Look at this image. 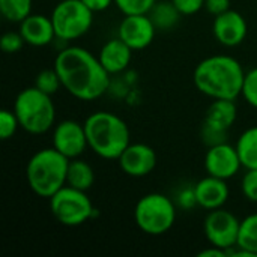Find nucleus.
I'll list each match as a JSON object with an SVG mask.
<instances>
[{"mask_svg": "<svg viewBox=\"0 0 257 257\" xmlns=\"http://www.w3.org/2000/svg\"><path fill=\"white\" fill-rule=\"evenodd\" d=\"M53 66L60 77L62 87L80 101L98 99L110 87V74L98 56L83 47L69 45L60 50Z\"/></svg>", "mask_w": 257, "mask_h": 257, "instance_id": "obj_1", "label": "nucleus"}, {"mask_svg": "<svg viewBox=\"0 0 257 257\" xmlns=\"http://www.w3.org/2000/svg\"><path fill=\"white\" fill-rule=\"evenodd\" d=\"M245 71L232 56L215 54L197 63L193 72L196 89L212 99H236L242 93Z\"/></svg>", "mask_w": 257, "mask_h": 257, "instance_id": "obj_2", "label": "nucleus"}, {"mask_svg": "<svg viewBox=\"0 0 257 257\" xmlns=\"http://www.w3.org/2000/svg\"><path fill=\"white\" fill-rule=\"evenodd\" d=\"M83 123L89 149L102 160H117L131 143L126 122L114 113L95 111Z\"/></svg>", "mask_w": 257, "mask_h": 257, "instance_id": "obj_3", "label": "nucleus"}, {"mask_svg": "<svg viewBox=\"0 0 257 257\" xmlns=\"http://www.w3.org/2000/svg\"><path fill=\"white\" fill-rule=\"evenodd\" d=\"M69 158L51 148L35 152L26 166V181L29 188L39 197L50 199L66 185Z\"/></svg>", "mask_w": 257, "mask_h": 257, "instance_id": "obj_4", "label": "nucleus"}, {"mask_svg": "<svg viewBox=\"0 0 257 257\" xmlns=\"http://www.w3.org/2000/svg\"><path fill=\"white\" fill-rule=\"evenodd\" d=\"M14 113L20 128L33 136H41L56 125V107L51 95L39 90L36 86L23 89L14 102Z\"/></svg>", "mask_w": 257, "mask_h": 257, "instance_id": "obj_5", "label": "nucleus"}, {"mask_svg": "<svg viewBox=\"0 0 257 257\" xmlns=\"http://www.w3.org/2000/svg\"><path fill=\"white\" fill-rule=\"evenodd\" d=\"M137 227L151 236L167 233L176 221V205L163 193H149L139 199L134 208Z\"/></svg>", "mask_w": 257, "mask_h": 257, "instance_id": "obj_6", "label": "nucleus"}, {"mask_svg": "<svg viewBox=\"0 0 257 257\" xmlns=\"http://www.w3.org/2000/svg\"><path fill=\"white\" fill-rule=\"evenodd\" d=\"M50 209L56 221L66 227H77L95 217L96 209L87 191L65 185L50 199Z\"/></svg>", "mask_w": 257, "mask_h": 257, "instance_id": "obj_7", "label": "nucleus"}, {"mask_svg": "<svg viewBox=\"0 0 257 257\" xmlns=\"http://www.w3.org/2000/svg\"><path fill=\"white\" fill-rule=\"evenodd\" d=\"M93 14L81 0H59L50 15L56 38L69 42L84 36L93 24Z\"/></svg>", "mask_w": 257, "mask_h": 257, "instance_id": "obj_8", "label": "nucleus"}, {"mask_svg": "<svg viewBox=\"0 0 257 257\" xmlns=\"http://www.w3.org/2000/svg\"><path fill=\"white\" fill-rule=\"evenodd\" d=\"M238 117V108L233 99H214L200 126V140L208 148L226 143L227 134Z\"/></svg>", "mask_w": 257, "mask_h": 257, "instance_id": "obj_9", "label": "nucleus"}, {"mask_svg": "<svg viewBox=\"0 0 257 257\" xmlns=\"http://www.w3.org/2000/svg\"><path fill=\"white\" fill-rule=\"evenodd\" d=\"M241 220L224 208L208 211L203 221V233L211 245L230 250L236 247Z\"/></svg>", "mask_w": 257, "mask_h": 257, "instance_id": "obj_10", "label": "nucleus"}, {"mask_svg": "<svg viewBox=\"0 0 257 257\" xmlns=\"http://www.w3.org/2000/svg\"><path fill=\"white\" fill-rule=\"evenodd\" d=\"M51 143V146L60 154H63L66 158H80L84 151L89 149L84 123H80L72 119L60 120L54 125Z\"/></svg>", "mask_w": 257, "mask_h": 257, "instance_id": "obj_11", "label": "nucleus"}, {"mask_svg": "<svg viewBox=\"0 0 257 257\" xmlns=\"http://www.w3.org/2000/svg\"><path fill=\"white\" fill-rule=\"evenodd\" d=\"M242 167L236 146L230 143H220L208 148L205 154V170L208 175L220 179L235 178Z\"/></svg>", "mask_w": 257, "mask_h": 257, "instance_id": "obj_12", "label": "nucleus"}, {"mask_svg": "<svg viewBox=\"0 0 257 257\" xmlns=\"http://www.w3.org/2000/svg\"><path fill=\"white\" fill-rule=\"evenodd\" d=\"M157 32L158 30L148 14L125 15L117 27V36L134 51L148 48Z\"/></svg>", "mask_w": 257, "mask_h": 257, "instance_id": "obj_13", "label": "nucleus"}, {"mask_svg": "<svg viewBox=\"0 0 257 257\" xmlns=\"http://www.w3.org/2000/svg\"><path fill=\"white\" fill-rule=\"evenodd\" d=\"M120 170L131 178H145L154 172L158 163L154 148L145 143H130L117 158Z\"/></svg>", "mask_w": 257, "mask_h": 257, "instance_id": "obj_14", "label": "nucleus"}, {"mask_svg": "<svg viewBox=\"0 0 257 257\" xmlns=\"http://www.w3.org/2000/svg\"><path fill=\"white\" fill-rule=\"evenodd\" d=\"M212 33L221 45L233 48L245 41L248 33V24L242 14L235 9H227L214 17Z\"/></svg>", "mask_w": 257, "mask_h": 257, "instance_id": "obj_15", "label": "nucleus"}, {"mask_svg": "<svg viewBox=\"0 0 257 257\" xmlns=\"http://www.w3.org/2000/svg\"><path fill=\"white\" fill-rule=\"evenodd\" d=\"M193 187H194L197 206L206 211L224 208V205L227 203L230 197V188L227 185V181L211 176V175L202 178Z\"/></svg>", "mask_w": 257, "mask_h": 257, "instance_id": "obj_16", "label": "nucleus"}, {"mask_svg": "<svg viewBox=\"0 0 257 257\" xmlns=\"http://www.w3.org/2000/svg\"><path fill=\"white\" fill-rule=\"evenodd\" d=\"M18 30L26 44L32 47H47L54 39H57L51 17H47L44 14L32 12L26 20L20 23Z\"/></svg>", "mask_w": 257, "mask_h": 257, "instance_id": "obj_17", "label": "nucleus"}, {"mask_svg": "<svg viewBox=\"0 0 257 257\" xmlns=\"http://www.w3.org/2000/svg\"><path fill=\"white\" fill-rule=\"evenodd\" d=\"M133 51L134 50L117 36V38L107 41L101 47L98 53V59L101 65L104 66V69L110 75H114V74L123 72L130 66L133 60Z\"/></svg>", "mask_w": 257, "mask_h": 257, "instance_id": "obj_18", "label": "nucleus"}, {"mask_svg": "<svg viewBox=\"0 0 257 257\" xmlns=\"http://www.w3.org/2000/svg\"><path fill=\"white\" fill-rule=\"evenodd\" d=\"M149 18L155 24L158 32L175 29L184 17L172 0H158L149 11Z\"/></svg>", "mask_w": 257, "mask_h": 257, "instance_id": "obj_19", "label": "nucleus"}, {"mask_svg": "<svg viewBox=\"0 0 257 257\" xmlns=\"http://www.w3.org/2000/svg\"><path fill=\"white\" fill-rule=\"evenodd\" d=\"M93 184H95L93 167L81 158L69 160L68 173H66V185L77 188V190L87 191L93 187Z\"/></svg>", "mask_w": 257, "mask_h": 257, "instance_id": "obj_20", "label": "nucleus"}, {"mask_svg": "<svg viewBox=\"0 0 257 257\" xmlns=\"http://www.w3.org/2000/svg\"><path fill=\"white\" fill-rule=\"evenodd\" d=\"M236 151L239 154L242 167L257 169V125L247 128L236 140Z\"/></svg>", "mask_w": 257, "mask_h": 257, "instance_id": "obj_21", "label": "nucleus"}, {"mask_svg": "<svg viewBox=\"0 0 257 257\" xmlns=\"http://www.w3.org/2000/svg\"><path fill=\"white\" fill-rule=\"evenodd\" d=\"M236 247L248 251L251 256L257 257V212L250 214L241 220Z\"/></svg>", "mask_w": 257, "mask_h": 257, "instance_id": "obj_22", "label": "nucleus"}, {"mask_svg": "<svg viewBox=\"0 0 257 257\" xmlns=\"http://www.w3.org/2000/svg\"><path fill=\"white\" fill-rule=\"evenodd\" d=\"M32 0H0V14L9 23L20 24L32 14Z\"/></svg>", "mask_w": 257, "mask_h": 257, "instance_id": "obj_23", "label": "nucleus"}, {"mask_svg": "<svg viewBox=\"0 0 257 257\" xmlns=\"http://www.w3.org/2000/svg\"><path fill=\"white\" fill-rule=\"evenodd\" d=\"M35 86L48 95H54L62 87L60 77H59L57 71L54 69V66L50 69H42L35 78Z\"/></svg>", "mask_w": 257, "mask_h": 257, "instance_id": "obj_24", "label": "nucleus"}, {"mask_svg": "<svg viewBox=\"0 0 257 257\" xmlns=\"http://www.w3.org/2000/svg\"><path fill=\"white\" fill-rule=\"evenodd\" d=\"M157 2L158 0H114V5L123 15H139L149 14Z\"/></svg>", "mask_w": 257, "mask_h": 257, "instance_id": "obj_25", "label": "nucleus"}, {"mask_svg": "<svg viewBox=\"0 0 257 257\" xmlns=\"http://www.w3.org/2000/svg\"><path fill=\"white\" fill-rule=\"evenodd\" d=\"M241 96L245 99L248 105L257 108V66L245 72Z\"/></svg>", "mask_w": 257, "mask_h": 257, "instance_id": "obj_26", "label": "nucleus"}, {"mask_svg": "<svg viewBox=\"0 0 257 257\" xmlns=\"http://www.w3.org/2000/svg\"><path fill=\"white\" fill-rule=\"evenodd\" d=\"M20 128V122L14 113V110H2L0 111V139L9 140L15 136Z\"/></svg>", "mask_w": 257, "mask_h": 257, "instance_id": "obj_27", "label": "nucleus"}, {"mask_svg": "<svg viewBox=\"0 0 257 257\" xmlns=\"http://www.w3.org/2000/svg\"><path fill=\"white\" fill-rule=\"evenodd\" d=\"M241 191L248 202L257 203V169H247L241 179Z\"/></svg>", "mask_w": 257, "mask_h": 257, "instance_id": "obj_28", "label": "nucleus"}, {"mask_svg": "<svg viewBox=\"0 0 257 257\" xmlns=\"http://www.w3.org/2000/svg\"><path fill=\"white\" fill-rule=\"evenodd\" d=\"M26 45L24 38L21 36L20 30L18 32H6L2 39H0V48L3 53L8 54H15L18 51H21V48Z\"/></svg>", "mask_w": 257, "mask_h": 257, "instance_id": "obj_29", "label": "nucleus"}, {"mask_svg": "<svg viewBox=\"0 0 257 257\" xmlns=\"http://www.w3.org/2000/svg\"><path fill=\"white\" fill-rule=\"evenodd\" d=\"M182 15H194L205 8V0H172Z\"/></svg>", "mask_w": 257, "mask_h": 257, "instance_id": "obj_30", "label": "nucleus"}, {"mask_svg": "<svg viewBox=\"0 0 257 257\" xmlns=\"http://www.w3.org/2000/svg\"><path fill=\"white\" fill-rule=\"evenodd\" d=\"M205 8L214 17L230 9V0H205Z\"/></svg>", "mask_w": 257, "mask_h": 257, "instance_id": "obj_31", "label": "nucleus"}, {"mask_svg": "<svg viewBox=\"0 0 257 257\" xmlns=\"http://www.w3.org/2000/svg\"><path fill=\"white\" fill-rule=\"evenodd\" d=\"M179 205L184 209H190L191 206H197L196 203V196H194V187L185 188L179 193Z\"/></svg>", "mask_w": 257, "mask_h": 257, "instance_id": "obj_32", "label": "nucleus"}, {"mask_svg": "<svg viewBox=\"0 0 257 257\" xmlns=\"http://www.w3.org/2000/svg\"><path fill=\"white\" fill-rule=\"evenodd\" d=\"M92 12H102L105 9H108L114 0H81Z\"/></svg>", "mask_w": 257, "mask_h": 257, "instance_id": "obj_33", "label": "nucleus"}, {"mask_svg": "<svg viewBox=\"0 0 257 257\" xmlns=\"http://www.w3.org/2000/svg\"><path fill=\"white\" fill-rule=\"evenodd\" d=\"M199 257H229V251L224 250V248H220V247H215V245H211L205 250H202L199 254Z\"/></svg>", "mask_w": 257, "mask_h": 257, "instance_id": "obj_34", "label": "nucleus"}]
</instances>
